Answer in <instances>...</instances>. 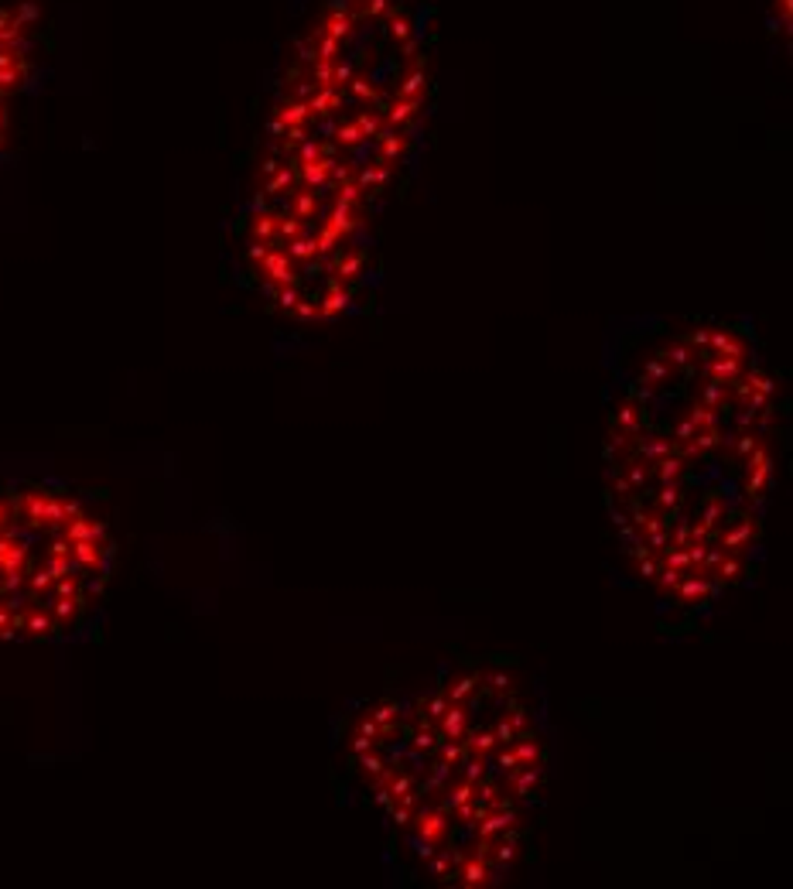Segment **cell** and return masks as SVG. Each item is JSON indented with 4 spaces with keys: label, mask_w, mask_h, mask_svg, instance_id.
Instances as JSON below:
<instances>
[{
    "label": "cell",
    "mask_w": 793,
    "mask_h": 889,
    "mask_svg": "<svg viewBox=\"0 0 793 889\" xmlns=\"http://www.w3.org/2000/svg\"><path fill=\"white\" fill-rule=\"evenodd\" d=\"M325 28H329V38H345L349 31H352V17L345 14V10H336V14H329V21H325Z\"/></svg>",
    "instance_id": "5b68a950"
},
{
    "label": "cell",
    "mask_w": 793,
    "mask_h": 889,
    "mask_svg": "<svg viewBox=\"0 0 793 889\" xmlns=\"http://www.w3.org/2000/svg\"><path fill=\"white\" fill-rule=\"evenodd\" d=\"M390 31H394V38H400V42H403V38H407V35H410V28H407V21H394V28H390Z\"/></svg>",
    "instance_id": "8992f818"
},
{
    "label": "cell",
    "mask_w": 793,
    "mask_h": 889,
    "mask_svg": "<svg viewBox=\"0 0 793 889\" xmlns=\"http://www.w3.org/2000/svg\"><path fill=\"white\" fill-rule=\"evenodd\" d=\"M342 770L414 876L496 886L534 845L547 797L544 694L507 664H448L366 701Z\"/></svg>",
    "instance_id": "7a4b0ae2"
},
{
    "label": "cell",
    "mask_w": 793,
    "mask_h": 889,
    "mask_svg": "<svg viewBox=\"0 0 793 889\" xmlns=\"http://www.w3.org/2000/svg\"><path fill=\"white\" fill-rule=\"evenodd\" d=\"M366 10H370V14H383V10H387V0H366Z\"/></svg>",
    "instance_id": "52a82bcc"
},
{
    "label": "cell",
    "mask_w": 793,
    "mask_h": 889,
    "mask_svg": "<svg viewBox=\"0 0 793 889\" xmlns=\"http://www.w3.org/2000/svg\"><path fill=\"white\" fill-rule=\"evenodd\" d=\"M113 517L58 476H0V643L93 636L113 582Z\"/></svg>",
    "instance_id": "3957f363"
},
{
    "label": "cell",
    "mask_w": 793,
    "mask_h": 889,
    "mask_svg": "<svg viewBox=\"0 0 793 889\" xmlns=\"http://www.w3.org/2000/svg\"><path fill=\"white\" fill-rule=\"evenodd\" d=\"M31 21H35V7L0 0V151L10 130L14 96L24 93L31 79V52H35V38L28 31Z\"/></svg>",
    "instance_id": "277c9868"
},
{
    "label": "cell",
    "mask_w": 793,
    "mask_h": 889,
    "mask_svg": "<svg viewBox=\"0 0 793 889\" xmlns=\"http://www.w3.org/2000/svg\"><path fill=\"white\" fill-rule=\"evenodd\" d=\"M701 384L671 390L664 356L609 407L605 503L629 575L653 606L701 622L745 589L776 490V384L736 332H708Z\"/></svg>",
    "instance_id": "6da1fadb"
}]
</instances>
